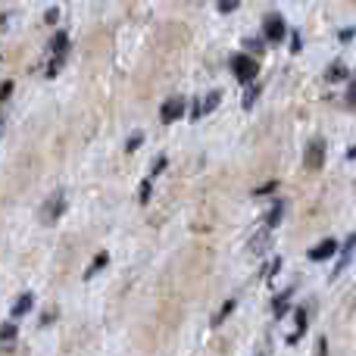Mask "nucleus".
Returning <instances> with one entry per match:
<instances>
[{"label": "nucleus", "mask_w": 356, "mask_h": 356, "mask_svg": "<svg viewBox=\"0 0 356 356\" xmlns=\"http://www.w3.org/2000/svg\"><path fill=\"white\" fill-rule=\"evenodd\" d=\"M266 244H269V228H263V232L253 234V241H250V253H263V250H266Z\"/></svg>", "instance_id": "9b49d317"}, {"label": "nucleus", "mask_w": 356, "mask_h": 356, "mask_svg": "<svg viewBox=\"0 0 356 356\" xmlns=\"http://www.w3.org/2000/svg\"><path fill=\"white\" fill-rule=\"evenodd\" d=\"M234 6H238V0H219V10L222 13H232Z\"/></svg>", "instance_id": "5701e85b"}, {"label": "nucleus", "mask_w": 356, "mask_h": 356, "mask_svg": "<svg viewBox=\"0 0 356 356\" xmlns=\"http://www.w3.org/2000/svg\"><path fill=\"white\" fill-rule=\"evenodd\" d=\"M10 94H13V81H3V91H0V97L10 100Z\"/></svg>", "instance_id": "a878e982"}, {"label": "nucleus", "mask_w": 356, "mask_h": 356, "mask_svg": "<svg viewBox=\"0 0 356 356\" xmlns=\"http://www.w3.org/2000/svg\"><path fill=\"white\" fill-rule=\"evenodd\" d=\"M291 297H294V291H282V294L275 297V300H272V313H275V319H282L284 313H288V303H291Z\"/></svg>", "instance_id": "6e6552de"}, {"label": "nucleus", "mask_w": 356, "mask_h": 356, "mask_svg": "<svg viewBox=\"0 0 356 356\" xmlns=\"http://www.w3.org/2000/svg\"><path fill=\"white\" fill-rule=\"evenodd\" d=\"M275 188H278V184L272 181V184H263V188H257V191H253V194H257V197H263V194H272V191H275Z\"/></svg>", "instance_id": "4be33fe9"}, {"label": "nucleus", "mask_w": 356, "mask_h": 356, "mask_svg": "<svg viewBox=\"0 0 356 356\" xmlns=\"http://www.w3.org/2000/svg\"><path fill=\"white\" fill-rule=\"evenodd\" d=\"M344 75H347V69L341 66V63H334V66L328 69V75H325V79H328V81H338V79H344Z\"/></svg>", "instance_id": "f3484780"}, {"label": "nucleus", "mask_w": 356, "mask_h": 356, "mask_svg": "<svg viewBox=\"0 0 356 356\" xmlns=\"http://www.w3.org/2000/svg\"><path fill=\"white\" fill-rule=\"evenodd\" d=\"M181 113H184V97H169L160 110V119L169 125V122H175V119H181Z\"/></svg>", "instance_id": "423d86ee"}, {"label": "nucleus", "mask_w": 356, "mask_h": 356, "mask_svg": "<svg viewBox=\"0 0 356 356\" xmlns=\"http://www.w3.org/2000/svg\"><path fill=\"white\" fill-rule=\"evenodd\" d=\"M138 200H141V203H147V200H150V181H144V184H141V194H138Z\"/></svg>", "instance_id": "412c9836"}, {"label": "nucleus", "mask_w": 356, "mask_h": 356, "mask_svg": "<svg viewBox=\"0 0 356 356\" xmlns=\"http://www.w3.org/2000/svg\"><path fill=\"white\" fill-rule=\"evenodd\" d=\"M259 91H263V88L259 85H250L247 88V94H244V100H241V104H244V110H250L253 104H257V97H259Z\"/></svg>", "instance_id": "2eb2a0df"}, {"label": "nucleus", "mask_w": 356, "mask_h": 356, "mask_svg": "<svg viewBox=\"0 0 356 356\" xmlns=\"http://www.w3.org/2000/svg\"><path fill=\"white\" fill-rule=\"evenodd\" d=\"M316 353H319V356H325V353H328V344H325V338L319 341V347H316Z\"/></svg>", "instance_id": "bb28decb"}, {"label": "nucleus", "mask_w": 356, "mask_h": 356, "mask_svg": "<svg viewBox=\"0 0 356 356\" xmlns=\"http://www.w3.org/2000/svg\"><path fill=\"white\" fill-rule=\"evenodd\" d=\"M282 213H284V203H275V209H269V216H266V228H275Z\"/></svg>", "instance_id": "dca6fc26"}, {"label": "nucleus", "mask_w": 356, "mask_h": 356, "mask_svg": "<svg viewBox=\"0 0 356 356\" xmlns=\"http://www.w3.org/2000/svg\"><path fill=\"white\" fill-rule=\"evenodd\" d=\"M163 169H166V156H156V163H154V175H160Z\"/></svg>", "instance_id": "b1692460"}, {"label": "nucleus", "mask_w": 356, "mask_h": 356, "mask_svg": "<svg viewBox=\"0 0 356 356\" xmlns=\"http://www.w3.org/2000/svg\"><path fill=\"white\" fill-rule=\"evenodd\" d=\"M63 209H66V194H63V191H56V194L50 197V203H44L41 219H44V222H56Z\"/></svg>", "instance_id": "39448f33"}, {"label": "nucleus", "mask_w": 356, "mask_h": 356, "mask_svg": "<svg viewBox=\"0 0 356 356\" xmlns=\"http://www.w3.org/2000/svg\"><path fill=\"white\" fill-rule=\"evenodd\" d=\"M66 50H69V35L66 31H56L54 41H50V54H54V60H50L47 75H56V69L66 63Z\"/></svg>", "instance_id": "f03ea898"}, {"label": "nucleus", "mask_w": 356, "mask_h": 356, "mask_svg": "<svg viewBox=\"0 0 356 356\" xmlns=\"http://www.w3.org/2000/svg\"><path fill=\"white\" fill-rule=\"evenodd\" d=\"M31 303H35V297H31L29 291H25V294L19 297L16 303H13V313H10V316H13V319H22V316H25V313H29V309H31Z\"/></svg>", "instance_id": "1a4fd4ad"}, {"label": "nucleus", "mask_w": 356, "mask_h": 356, "mask_svg": "<svg viewBox=\"0 0 356 356\" xmlns=\"http://www.w3.org/2000/svg\"><path fill=\"white\" fill-rule=\"evenodd\" d=\"M0 338L13 341V338H16V325H13V322H3V328H0Z\"/></svg>", "instance_id": "a211bd4d"}, {"label": "nucleus", "mask_w": 356, "mask_h": 356, "mask_svg": "<svg viewBox=\"0 0 356 356\" xmlns=\"http://www.w3.org/2000/svg\"><path fill=\"white\" fill-rule=\"evenodd\" d=\"M141 141H144V135H138V131H135V135L129 138V144H125V150H129V154H135V150L141 147Z\"/></svg>", "instance_id": "6ab92c4d"}, {"label": "nucleus", "mask_w": 356, "mask_h": 356, "mask_svg": "<svg viewBox=\"0 0 356 356\" xmlns=\"http://www.w3.org/2000/svg\"><path fill=\"white\" fill-rule=\"evenodd\" d=\"M106 263H110V253H106V250H100V253H97V257H94L91 269H88V272H85V278H94V275H97V272H100V269H104V266H106Z\"/></svg>", "instance_id": "f8f14e48"}, {"label": "nucleus", "mask_w": 356, "mask_h": 356, "mask_svg": "<svg viewBox=\"0 0 356 356\" xmlns=\"http://www.w3.org/2000/svg\"><path fill=\"white\" fill-rule=\"evenodd\" d=\"M234 307H238V303H234V300H225V303H222V309H219V313L213 316V325H222V322L228 319V313H232Z\"/></svg>", "instance_id": "ddd939ff"}, {"label": "nucleus", "mask_w": 356, "mask_h": 356, "mask_svg": "<svg viewBox=\"0 0 356 356\" xmlns=\"http://www.w3.org/2000/svg\"><path fill=\"white\" fill-rule=\"evenodd\" d=\"M334 253H338V241L328 238V241H322V244H316L307 257L313 259V263H319V259H328V257H334Z\"/></svg>", "instance_id": "0eeeda50"}, {"label": "nucleus", "mask_w": 356, "mask_h": 356, "mask_svg": "<svg viewBox=\"0 0 356 356\" xmlns=\"http://www.w3.org/2000/svg\"><path fill=\"white\" fill-rule=\"evenodd\" d=\"M250 50L253 54H263V41H259V38H250Z\"/></svg>", "instance_id": "393cba45"}, {"label": "nucleus", "mask_w": 356, "mask_h": 356, "mask_svg": "<svg viewBox=\"0 0 356 356\" xmlns=\"http://www.w3.org/2000/svg\"><path fill=\"white\" fill-rule=\"evenodd\" d=\"M294 319H297V332H294V334H288V344H297V341H300L303 334H307V309H297Z\"/></svg>", "instance_id": "9d476101"}, {"label": "nucleus", "mask_w": 356, "mask_h": 356, "mask_svg": "<svg viewBox=\"0 0 356 356\" xmlns=\"http://www.w3.org/2000/svg\"><path fill=\"white\" fill-rule=\"evenodd\" d=\"M219 100H222V91H213V94H209V97H207V100H203V104H200L203 116H207V113H213L216 106H219Z\"/></svg>", "instance_id": "4468645a"}, {"label": "nucleus", "mask_w": 356, "mask_h": 356, "mask_svg": "<svg viewBox=\"0 0 356 356\" xmlns=\"http://www.w3.org/2000/svg\"><path fill=\"white\" fill-rule=\"evenodd\" d=\"M322 163H325V141L313 138V141L307 144V150H303V166H307L309 172H316V169H322Z\"/></svg>", "instance_id": "7ed1b4c3"}, {"label": "nucleus", "mask_w": 356, "mask_h": 356, "mask_svg": "<svg viewBox=\"0 0 356 356\" xmlns=\"http://www.w3.org/2000/svg\"><path fill=\"white\" fill-rule=\"evenodd\" d=\"M263 31H266V41H272V44L284 41V35H288V29H284V19L278 16V13H269V16H266Z\"/></svg>", "instance_id": "20e7f679"}, {"label": "nucleus", "mask_w": 356, "mask_h": 356, "mask_svg": "<svg viewBox=\"0 0 356 356\" xmlns=\"http://www.w3.org/2000/svg\"><path fill=\"white\" fill-rule=\"evenodd\" d=\"M232 72H234V79H238L241 85H253V81H257V75H259L257 56L234 54V56H232Z\"/></svg>", "instance_id": "f257e3e1"}, {"label": "nucleus", "mask_w": 356, "mask_h": 356, "mask_svg": "<svg viewBox=\"0 0 356 356\" xmlns=\"http://www.w3.org/2000/svg\"><path fill=\"white\" fill-rule=\"evenodd\" d=\"M350 38H353V29H344V31H341V41H344V44L350 41Z\"/></svg>", "instance_id": "cd10ccee"}, {"label": "nucleus", "mask_w": 356, "mask_h": 356, "mask_svg": "<svg viewBox=\"0 0 356 356\" xmlns=\"http://www.w3.org/2000/svg\"><path fill=\"white\" fill-rule=\"evenodd\" d=\"M347 104H353V106H356V75H353L350 88H347Z\"/></svg>", "instance_id": "aec40b11"}]
</instances>
